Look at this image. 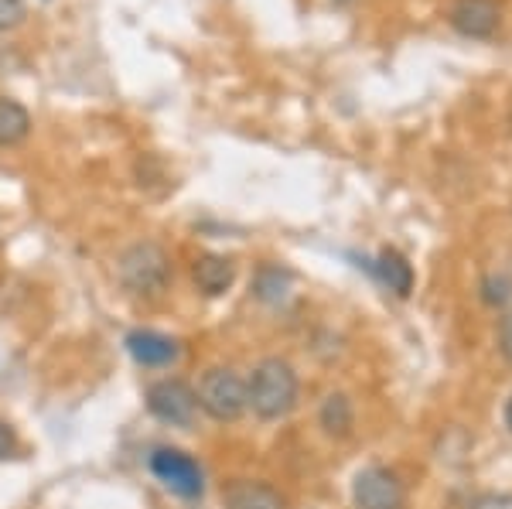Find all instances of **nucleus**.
Wrapping results in <instances>:
<instances>
[{"instance_id":"nucleus-1","label":"nucleus","mask_w":512,"mask_h":509,"mask_svg":"<svg viewBox=\"0 0 512 509\" xmlns=\"http://www.w3.org/2000/svg\"><path fill=\"white\" fill-rule=\"evenodd\" d=\"M297 393H301V383H297L294 366L277 356L263 359L253 369V380L246 383V400L260 421H280L291 414L297 407Z\"/></svg>"},{"instance_id":"nucleus-2","label":"nucleus","mask_w":512,"mask_h":509,"mask_svg":"<svg viewBox=\"0 0 512 509\" xmlns=\"http://www.w3.org/2000/svg\"><path fill=\"white\" fill-rule=\"evenodd\" d=\"M117 274L127 291L158 294L171 281V260H168V253H164V246L151 243V240H140L120 253Z\"/></svg>"},{"instance_id":"nucleus-3","label":"nucleus","mask_w":512,"mask_h":509,"mask_svg":"<svg viewBox=\"0 0 512 509\" xmlns=\"http://www.w3.org/2000/svg\"><path fill=\"white\" fill-rule=\"evenodd\" d=\"M195 397H198V407L219 424L239 421L243 410L250 407V400H246V380L236 369H226V366H212L209 373L202 376V383H198Z\"/></svg>"},{"instance_id":"nucleus-4","label":"nucleus","mask_w":512,"mask_h":509,"mask_svg":"<svg viewBox=\"0 0 512 509\" xmlns=\"http://www.w3.org/2000/svg\"><path fill=\"white\" fill-rule=\"evenodd\" d=\"M151 472L168 492L181 499H198L205 492L202 465L181 448H154L151 451Z\"/></svg>"},{"instance_id":"nucleus-5","label":"nucleus","mask_w":512,"mask_h":509,"mask_svg":"<svg viewBox=\"0 0 512 509\" xmlns=\"http://www.w3.org/2000/svg\"><path fill=\"white\" fill-rule=\"evenodd\" d=\"M147 410L158 417L161 424L171 428H192L198 417V397L185 380H158L147 387Z\"/></svg>"},{"instance_id":"nucleus-6","label":"nucleus","mask_w":512,"mask_h":509,"mask_svg":"<svg viewBox=\"0 0 512 509\" xmlns=\"http://www.w3.org/2000/svg\"><path fill=\"white\" fill-rule=\"evenodd\" d=\"M403 482L400 475L373 465V469H362L352 482V503L355 509H403Z\"/></svg>"},{"instance_id":"nucleus-7","label":"nucleus","mask_w":512,"mask_h":509,"mask_svg":"<svg viewBox=\"0 0 512 509\" xmlns=\"http://www.w3.org/2000/svg\"><path fill=\"white\" fill-rule=\"evenodd\" d=\"M448 21L465 38H492L502 24L499 0H454Z\"/></svg>"},{"instance_id":"nucleus-8","label":"nucleus","mask_w":512,"mask_h":509,"mask_svg":"<svg viewBox=\"0 0 512 509\" xmlns=\"http://www.w3.org/2000/svg\"><path fill=\"white\" fill-rule=\"evenodd\" d=\"M127 352L134 356L137 366L144 369H164V366H175L178 356H181V346L171 335H161L154 332V328H134V332L127 335Z\"/></svg>"},{"instance_id":"nucleus-9","label":"nucleus","mask_w":512,"mask_h":509,"mask_svg":"<svg viewBox=\"0 0 512 509\" xmlns=\"http://www.w3.org/2000/svg\"><path fill=\"white\" fill-rule=\"evenodd\" d=\"M222 503H226V509H291L274 486H267V482H250V479L229 482V486L222 489Z\"/></svg>"},{"instance_id":"nucleus-10","label":"nucleus","mask_w":512,"mask_h":509,"mask_svg":"<svg viewBox=\"0 0 512 509\" xmlns=\"http://www.w3.org/2000/svg\"><path fill=\"white\" fill-rule=\"evenodd\" d=\"M369 264V274L376 277L379 284H386L396 298H407L414 291V267L407 264V257L396 250H383L376 260H366Z\"/></svg>"},{"instance_id":"nucleus-11","label":"nucleus","mask_w":512,"mask_h":509,"mask_svg":"<svg viewBox=\"0 0 512 509\" xmlns=\"http://www.w3.org/2000/svg\"><path fill=\"white\" fill-rule=\"evenodd\" d=\"M192 277L198 284V291L216 298V294H226L236 281V264L229 257H219V253H205V257L195 260Z\"/></svg>"},{"instance_id":"nucleus-12","label":"nucleus","mask_w":512,"mask_h":509,"mask_svg":"<svg viewBox=\"0 0 512 509\" xmlns=\"http://www.w3.org/2000/svg\"><path fill=\"white\" fill-rule=\"evenodd\" d=\"M291 287H294V274L287 267H260L253 277V298L263 301V305H280V301L291 298Z\"/></svg>"},{"instance_id":"nucleus-13","label":"nucleus","mask_w":512,"mask_h":509,"mask_svg":"<svg viewBox=\"0 0 512 509\" xmlns=\"http://www.w3.org/2000/svg\"><path fill=\"white\" fill-rule=\"evenodd\" d=\"M318 421H321V428H325V434H332V438H349L352 424H355L352 400L345 397V393H328V397L321 400Z\"/></svg>"},{"instance_id":"nucleus-14","label":"nucleus","mask_w":512,"mask_h":509,"mask_svg":"<svg viewBox=\"0 0 512 509\" xmlns=\"http://www.w3.org/2000/svg\"><path fill=\"white\" fill-rule=\"evenodd\" d=\"M31 134V113L18 100L0 96V147H14Z\"/></svg>"},{"instance_id":"nucleus-15","label":"nucleus","mask_w":512,"mask_h":509,"mask_svg":"<svg viewBox=\"0 0 512 509\" xmlns=\"http://www.w3.org/2000/svg\"><path fill=\"white\" fill-rule=\"evenodd\" d=\"M482 301L489 308H506L512 301V277L509 274H489L482 281Z\"/></svg>"},{"instance_id":"nucleus-16","label":"nucleus","mask_w":512,"mask_h":509,"mask_svg":"<svg viewBox=\"0 0 512 509\" xmlns=\"http://www.w3.org/2000/svg\"><path fill=\"white\" fill-rule=\"evenodd\" d=\"M24 18H28L24 0H0V35H4V31L21 28Z\"/></svg>"},{"instance_id":"nucleus-17","label":"nucleus","mask_w":512,"mask_h":509,"mask_svg":"<svg viewBox=\"0 0 512 509\" xmlns=\"http://www.w3.org/2000/svg\"><path fill=\"white\" fill-rule=\"evenodd\" d=\"M468 509H512V492H482Z\"/></svg>"},{"instance_id":"nucleus-18","label":"nucleus","mask_w":512,"mask_h":509,"mask_svg":"<svg viewBox=\"0 0 512 509\" xmlns=\"http://www.w3.org/2000/svg\"><path fill=\"white\" fill-rule=\"evenodd\" d=\"M499 352H502V359L512 366V311L499 322Z\"/></svg>"},{"instance_id":"nucleus-19","label":"nucleus","mask_w":512,"mask_h":509,"mask_svg":"<svg viewBox=\"0 0 512 509\" xmlns=\"http://www.w3.org/2000/svg\"><path fill=\"white\" fill-rule=\"evenodd\" d=\"M14 451V431L7 428L4 421H0V458H7Z\"/></svg>"},{"instance_id":"nucleus-20","label":"nucleus","mask_w":512,"mask_h":509,"mask_svg":"<svg viewBox=\"0 0 512 509\" xmlns=\"http://www.w3.org/2000/svg\"><path fill=\"white\" fill-rule=\"evenodd\" d=\"M506 428L512 431V397L506 400Z\"/></svg>"},{"instance_id":"nucleus-21","label":"nucleus","mask_w":512,"mask_h":509,"mask_svg":"<svg viewBox=\"0 0 512 509\" xmlns=\"http://www.w3.org/2000/svg\"><path fill=\"white\" fill-rule=\"evenodd\" d=\"M335 4H349V0H335Z\"/></svg>"}]
</instances>
